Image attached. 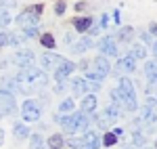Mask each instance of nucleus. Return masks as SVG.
I'll return each instance as SVG.
<instances>
[{"label":"nucleus","mask_w":157,"mask_h":149,"mask_svg":"<svg viewBox=\"0 0 157 149\" xmlns=\"http://www.w3.org/2000/svg\"><path fill=\"white\" fill-rule=\"evenodd\" d=\"M111 97L117 103H124L128 109H136V92H134V86L128 78H121L120 86L111 90Z\"/></svg>","instance_id":"nucleus-1"},{"label":"nucleus","mask_w":157,"mask_h":149,"mask_svg":"<svg viewBox=\"0 0 157 149\" xmlns=\"http://www.w3.org/2000/svg\"><path fill=\"white\" fill-rule=\"evenodd\" d=\"M17 82L29 84V86H34V88H42L48 84V76L44 74L42 69H38V67H23L17 74Z\"/></svg>","instance_id":"nucleus-2"},{"label":"nucleus","mask_w":157,"mask_h":149,"mask_svg":"<svg viewBox=\"0 0 157 149\" xmlns=\"http://www.w3.org/2000/svg\"><path fill=\"white\" fill-rule=\"evenodd\" d=\"M23 120L25 122H38L40 120V107H38V103L36 101H25L23 103Z\"/></svg>","instance_id":"nucleus-3"},{"label":"nucleus","mask_w":157,"mask_h":149,"mask_svg":"<svg viewBox=\"0 0 157 149\" xmlns=\"http://www.w3.org/2000/svg\"><path fill=\"white\" fill-rule=\"evenodd\" d=\"M13 109H15V97L9 90H0V118L13 113Z\"/></svg>","instance_id":"nucleus-4"},{"label":"nucleus","mask_w":157,"mask_h":149,"mask_svg":"<svg viewBox=\"0 0 157 149\" xmlns=\"http://www.w3.org/2000/svg\"><path fill=\"white\" fill-rule=\"evenodd\" d=\"M101 84L98 82H92V80H84V78H78V80H73V92L75 95H84L88 90H98Z\"/></svg>","instance_id":"nucleus-5"},{"label":"nucleus","mask_w":157,"mask_h":149,"mask_svg":"<svg viewBox=\"0 0 157 149\" xmlns=\"http://www.w3.org/2000/svg\"><path fill=\"white\" fill-rule=\"evenodd\" d=\"M73 69H75V65L71 61H67V59H61L59 61V69L55 72V78H57V82H63V80H67V76L71 74Z\"/></svg>","instance_id":"nucleus-6"},{"label":"nucleus","mask_w":157,"mask_h":149,"mask_svg":"<svg viewBox=\"0 0 157 149\" xmlns=\"http://www.w3.org/2000/svg\"><path fill=\"white\" fill-rule=\"evenodd\" d=\"M17 23L21 25L23 29H27V27H36L38 23V15L34 11H23L19 17H17Z\"/></svg>","instance_id":"nucleus-7"},{"label":"nucleus","mask_w":157,"mask_h":149,"mask_svg":"<svg viewBox=\"0 0 157 149\" xmlns=\"http://www.w3.org/2000/svg\"><path fill=\"white\" fill-rule=\"evenodd\" d=\"M80 113H73V116H67V118H61V124H63V128H65V132L67 135H73L75 132V128H78V120H80Z\"/></svg>","instance_id":"nucleus-8"},{"label":"nucleus","mask_w":157,"mask_h":149,"mask_svg":"<svg viewBox=\"0 0 157 149\" xmlns=\"http://www.w3.org/2000/svg\"><path fill=\"white\" fill-rule=\"evenodd\" d=\"M15 63H17L19 67H32V63H34V53H32V50H21V53H17V55H15Z\"/></svg>","instance_id":"nucleus-9"},{"label":"nucleus","mask_w":157,"mask_h":149,"mask_svg":"<svg viewBox=\"0 0 157 149\" xmlns=\"http://www.w3.org/2000/svg\"><path fill=\"white\" fill-rule=\"evenodd\" d=\"M98 50H103L105 55H115L117 53V49H115V40L111 36H105L98 40Z\"/></svg>","instance_id":"nucleus-10"},{"label":"nucleus","mask_w":157,"mask_h":149,"mask_svg":"<svg viewBox=\"0 0 157 149\" xmlns=\"http://www.w3.org/2000/svg\"><path fill=\"white\" fill-rule=\"evenodd\" d=\"M82 147L84 149H98L101 147V139H98L97 132H86L84 139H82Z\"/></svg>","instance_id":"nucleus-11"},{"label":"nucleus","mask_w":157,"mask_h":149,"mask_svg":"<svg viewBox=\"0 0 157 149\" xmlns=\"http://www.w3.org/2000/svg\"><path fill=\"white\" fill-rule=\"evenodd\" d=\"M97 109V97L94 95H86L84 99H82V112H94Z\"/></svg>","instance_id":"nucleus-12"},{"label":"nucleus","mask_w":157,"mask_h":149,"mask_svg":"<svg viewBox=\"0 0 157 149\" xmlns=\"http://www.w3.org/2000/svg\"><path fill=\"white\" fill-rule=\"evenodd\" d=\"M134 67H136V63L132 57H124L117 61V69H121V72H134Z\"/></svg>","instance_id":"nucleus-13"},{"label":"nucleus","mask_w":157,"mask_h":149,"mask_svg":"<svg viewBox=\"0 0 157 149\" xmlns=\"http://www.w3.org/2000/svg\"><path fill=\"white\" fill-rule=\"evenodd\" d=\"M107 122H115L117 118H120V107L117 105H109L107 109H105V116H103Z\"/></svg>","instance_id":"nucleus-14"},{"label":"nucleus","mask_w":157,"mask_h":149,"mask_svg":"<svg viewBox=\"0 0 157 149\" xmlns=\"http://www.w3.org/2000/svg\"><path fill=\"white\" fill-rule=\"evenodd\" d=\"M145 74H147V78L155 84V80H157V61H149L145 65Z\"/></svg>","instance_id":"nucleus-15"},{"label":"nucleus","mask_w":157,"mask_h":149,"mask_svg":"<svg viewBox=\"0 0 157 149\" xmlns=\"http://www.w3.org/2000/svg\"><path fill=\"white\" fill-rule=\"evenodd\" d=\"M73 25H75V29L82 34V32H86V29L92 25V19H90V17H82V19H75V21H73Z\"/></svg>","instance_id":"nucleus-16"},{"label":"nucleus","mask_w":157,"mask_h":149,"mask_svg":"<svg viewBox=\"0 0 157 149\" xmlns=\"http://www.w3.org/2000/svg\"><path fill=\"white\" fill-rule=\"evenodd\" d=\"M46 145H48V149H61L63 145H65V141H63V137H61V135H50Z\"/></svg>","instance_id":"nucleus-17"},{"label":"nucleus","mask_w":157,"mask_h":149,"mask_svg":"<svg viewBox=\"0 0 157 149\" xmlns=\"http://www.w3.org/2000/svg\"><path fill=\"white\" fill-rule=\"evenodd\" d=\"M61 57L57 55H52V53H46V55H42V67H52L55 63H59Z\"/></svg>","instance_id":"nucleus-18"},{"label":"nucleus","mask_w":157,"mask_h":149,"mask_svg":"<svg viewBox=\"0 0 157 149\" xmlns=\"http://www.w3.org/2000/svg\"><path fill=\"white\" fill-rule=\"evenodd\" d=\"M19 42V38L11 36V34H6V32H0V46H6V44H17Z\"/></svg>","instance_id":"nucleus-19"},{"label":"nucleus","mask_w":157,"mask_h":149,"mask_svg":"<svg viewBox=\"0 0 157 149\" xmlns=\"http://www.w3.org/2000/svg\"><path fill=\"white\" fill-rule=\"evenodd\" d=\"M140 118H143V122H145V124H153V122H155V113L151 112V107H149V105L143 109V116H140Z\"/></svg>","instance_id":"nucleus-20"},{"label":"nucleus","mask_w":157,"mask_h":149,"mask_svg":"<svg viewBox=\"0 0 157 149\" xmlns=\"http://www.w3.org/2000/svg\"><path fill=\"white\" fill-rule=\"evenodd\" d=\"M130 57H132V59H145V57H147V50H145V46L136 44V46L132 49V53H130Z\"/></svg>","instance_id":"nucleus-21"},{"label":"nucleus","mask_w":157,"mask_h":149,"mask_svg":"<svg viewBox=\"0 0 157 149\" xmlns=\"http://www.w3.org/2000/svg\"><path fill=\"white\" fill-rule=\"evenodd\" d=\"M90 46H92V40H88V38H86V40H82V42H78V44L73 46V50H75V53H84V50L90 49Z\"/></svg>","instance_id":"nucleus-22"},{"label":"nucleus","mask_w":157,"mask_h":149,"mask_svg":"<svg viewBox=\"0 0 157 149\" xmlns=\"http://www.w3.org/2000/svg\"><path fill=\"white\" fill-rule=\"evenodd\" d=\"M27 135H29V130H27L23 124H17V126H15V137L19 139V141H21V139H25Z\"/></svg>","instance_id":"nucleus-23"},{"label":"nucleus","mask_w":157,"mask_h":149,"mask_svg":"<svg viewBox=\"0 0 157 149\" xmlns=\"http://www.w3.org/2000/svg\"><path fill=\"white\" fill-rule=\"evenodd\" d=\"M9 23H11V15H9L6 9L0 6V27H4V25H9Z\"/></svg>","instance_id":"nucleus-24"},{"label":"nucleus","mask_w":157,"mask_h":149,"mask_svg":"<svg viewBox=\"0 0 157 149\" xmlns=\"http://www.w3.org/2000/svg\"><path fill=\"white\" fill-rule=\"evenodd\" d=\"M132 36H134V29H132V27H124V29H121V34H120V40L130 42V40H132Z\"/></svg>","instance_id":"nucleus-25"},{"label":"nucleus","mask_w":157,"mask_h":149,"mask_svg":"<svg viewBox=\"0 0 157 149\" xmlns=\"http://www.w3.org/2000/svg\"><path fill=\"white\" fill-rule=\"evenodd\" d=\"M59 109H61V113H69V112L73 109V101H71V99H65V101H61Z\"/></svg>","instance_id":"nucleus-26"},{"label":"nucleus","mask_w":157,"mask_h":149,"mask_svg":"<svg viewBox=\"0 0 157 149\" xmlns=\"http://www.w3.org/2000/svg\"><path fill=\"white\" fill-rule=\"evenodd\" d=\"M115 141H117V135H115V132H109V135H105V139H103V145H105V147H111V145H115Z\"/></svg>","instance_id":"nucleus-27"},{"label":"nucleus","mask_w":157,"mask_h":149,"mask_svg":"<svg viewBox=\"0 0 157 149\" xmlns=\"http://www.w3.org/2000/svg\"><path fill=\"white\" fill-rule=\"evenodd\" d=\"M86 126H88V118H86L84 113H80V120H78V128H75V132L86 130Z\"/></svg>","instance_id":"nucleus-28"},{"label":"nucleus","mask_w":157,"mask_h":149,"mask_svg":"<svg viewBox=\"0 0 157 149\" xmlns=\"http://www.w3.org/2000/svg\"><path fill=\"white\" fill-rule=\"evenodd\" d=\"M42 44H44L46 49H55V38L50 36V34H44V36H42Z\"/></svg>","instance_id":"nucleus-29"},{"label":"nucleus","mask_w":157,"mask_h":149,"mask_svg":"<svg viewBox=\"0 0 157 149\" xmlns=\"http://www.w3.org/2000/svg\"><path fill=\"white\" fill-rule=\"evenodd\" d=\"M29 149H42V137L40 135H34L32 137V147Z\"/></svg>","instance_id":"nucleus-30"},{"label":"nucleus","mask_w":157,"mask_h":149,"mask_svg":"<svg viewBox=\"0 0 157 149\" xmlns=\"http://www.w3.org/2000/svg\"><path fill=\"white\" fill-rule=\"evenodd\" d=\"M132 141L136 143V145H145V135H143V132H134Z\"/></svg>","instance_id":"nucleus-31"},{"label":"nucleus","mask_w":157,"mask_h":149,"mask_svg":"<svg viewBox=\"0 0 157 149\" xmlns=\"http://www.w3.org/2000/svg\"><path fill=\"white\" fill-rule=\"evenodd\" d=\"M67 145H69V147H75V149H84L82 147V139H69Z\"/></svg>","instance_id":"nucleus-32"},{"label":"nucleus","mask_w":157,"mask_h":149,"mask_svg":"<svg viewBox=\"0 0 157 149\" xmlns=\"http://www.w3.org/2000/svg\"><path fill=\"white\" fill-rule=\"evenodd\" d=\"M36 34H38L36 27H27V29H25V38H34Z\"/></svg>","instance_id":"nucleus-33"},{"label":"nucleus","mask_w":157,"mask_h":149,"mask_svg":"<svg viewBox=\"0 0 157 149\" xmlns=\"http://www.w3.org/2000/svg\"><path fill=\"white\" fill-rule=\"evenodd\" d=\"M55 11H57V15H63V11H65V2H57Z\"/></svg>","instance_id":"nucleus-34"},{"label":"nucleus","mask_w":157,"mask_h":149,"mask_svg":"<svg viewBox=\"0 0 157 149\" xmlns=\"http://www.w3.org/2000/svg\"><path fill=\"white\" fill-rule=\"evenodd\" d=\"M4 143V132H2V128H0V145Z\"/></svg>","instance_id":"nucleus-35"},{"label":"nucleus","mask_w":157,"mask_h":149,"mask_svg":"<svg viewBox=\"0 0 157 149\" xmlns=\"http://www.w3.org/2000/svg\"><path fill=\"white\" fill-rule=\"evenodd\" d=\"M151 34H155V36H157V25H153V27H151Z\"/></svg>","instance_id":"nucleus-36"},{"label":"nucleus","mask_w":157,"mask_h":149,"mask_svg":"<svg viewBox=\"0 0 157 149\" xmlns=\"http://www.w3.org/2000/svg\"><path fill=\"white\" fill-rule=\"evenodd\" d=\"M153 49H155V57H157V44H155V46H153Z\"/></svg>","instance_id":"nucleus-37"},{"label":"nucleus","mask_w":157,"mask_h":149,"mask_svg":"<svg viewBox=\"0 0 157 149\" xmlns=\"http://www.w3.org/2000/svg\"><path fill=\"white\" fill-rule=\"evenodd\" d=\"M155 86H157V80H155Z\"/></svg>","instance_id":"nucleus-38"},{"label":"nucleus","mask_w":157,"mask_h":149,"mask_svg":"<svg viewBox=\"0 0 157 149\" xmlns=\"http://www.w3.org/2000/svg\"><path fill=\"white\" fill-rule=\"evenodd\" d=\"M140 149H147V147H140Z\"/></svg>","instance_id":"nucleus-39"}]
</instances>
